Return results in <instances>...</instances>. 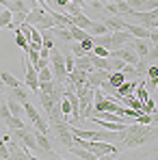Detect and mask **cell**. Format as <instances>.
<instances>
[{"label": "cell", "instance_id": "obj_33", "mask_svg": "<svg viewBox=\"0 0 158 160\" xmlns=\"http://www.w3.org/2000/svg\"><path fill=\"white\" fill-rule=\"evenodd\" d=\"M9 117H11V110H9V104H7V100H4V102L0 104V121L4 123Z\"/></svg>", "mask_w": 158, "mask_h": 160}, {"label": "cell", "instance_id": "obj_10", "mask_svg": "<svg viewBox=\"0 0 158 160\" xmlns=\"http://www.w3.org/2000/svg\"><path fill=\"white\" fill-rule=\"evenodd\" d=\"M4 95H7V98H13V100H18V102H22V104L28 102V93H26V89H24V84L4 89Z\"/></svg>", "mask_w": 158, "mask_h": 160}, {"label": "cell", "instance_id": "obj_8", "mask_svg": "<svg viewBox=\"0 0 158 160\" xmlns=\"http://www.w3.org/2000/svg\"><path fill=\"white\" fill-rule=\"evenodd\" d=\"M108 74H110V72H106V69H93V72H89V74H87V82H89V87L100 89L106 80H108Z\"/></svg>", "mask_w": 158, "mask_h": 160}, {"label": "cell", "instance_id": "obj_41", "mask_svg": "<svg viewBox=\"0 0 158 160\" xmlns=\"http://www.w3.org/2000/svg\"><path fill=\"white\" fill-rule=\"evenodd\" d=\"M4 100H7V98H4V87H2V84H0V104H2V102H4Z\"/></svg>", "mask_w": 158, "mask_h": 160}, {"label": "cell", "instance_id": "obj_20", "mask_svg": "<svg viewBox=\"0 0 158 160\" xmlns=\"http://www.w3.org/2000/svg\"><path fill=\"white\" fill-rule=\"evenodd\" d=\"M9 11H11V13H28V11H30V7H28L24 0H11Z\"/></svg>", "mask_w": 158, "mask_h": 160}, {"label": "cell", "instance_id": "obj_4", "mask_svg": "<svg viewBox=\"0 0 158 160\" xmlns=\"http://www.w3.org/2000/svg\"><path fill=\"white\" fill-rule=\"evenodd\" d=\"M24 112L28 115V119L33 121V126L39 130V132H43L46 136H48V132H50V123L41 117V112L35 108V104H30V102H24Z\"/></svg>", "mask_w": 158, "mask_h": 160}, {"label": "cell", "instance_id": "obj_13", "mask_svg": "<svg viewBox=\"0 0 158 160\" xmlns=\"http://www.w3.org/2000/svg\"><path fill=\"white\" fill-rule=\"evenodd\" d=\"M74 67H78V69H84L87 74L95 69V67H93V63H91V54H89V52L84 54V56H76V58H74Z\"/></svg>", "mask_w": 158, "mask_h": 160}, {"label": "cell", "instance_id": "obj_40", "mask_svg": "<svg viewBox=\"0 0 158 160\" xmlns=\"http://www.w3.org/2000/svg\"><path fill=\"white\" fill-rule=\"evenodd\" d=\"M52 2H54V7H61V9H65V7H67L72 0H52Z\"/></svg>", "mask_w": 158, "mask_h": 160}, {"label": "cell", "instance_id": "obj_45", "mask_svg": "<svg viewBox=\"0 0 158 160\" xmlns=\"http://www.w3.org/2000/svg\"><path fill=\"white\" fill-rule=\"evenodd\" d=\"M156 89H158V87H156Z\"/></svg>", "mask_w": 158, "mask_h": 160}, {"label": "cell", "instance_id": "obj_22", "mask_svg": "<svg viewBox=\"0 0 158 160\" xmlns=\"http://www.w3.org/2000/svg\"><path fill=\"white\" fill-rule=\"evenodd\" d=\"M134 89H136V82H128V80H126V82H121V84L115 89V91H117L115 95H128V93H134Z\"/></svg>", "mask_w": 158, "mask_h": 160}, {"label": "cell", "instance_id": "obj_32", "mask_svg": "<svg viewBox=\"0 0 158 160\" xmlns=\"http://www.w3.org/2000/svg\"><path fill=\"white\" fill-rule=\"evenodd\" d=\"M134 93L139 95V100H141V102H145V100L150 98V95H147L150 91H147V84H145V82H141V84H139V87L134 89Z\"/></svg>", "mask_w": 158, "mask_h": 160}, {"label": "cell", "instance_id": "obj_1", "mask_svg": "<svg viewBox=\"0 0 158 160\" xmlns=\"http://www.w3.org/2000/svg\"><path fill=\"white\" fill-rule=\"evenodd\" d=\"M158 138V123H128L121 130V141H117V149H136Z\"/></svg>", "mask_w": 158, "mask_h": 160}, {"label": "cell", "instance_id": "obj_28", "mask_svg": "<svg viewBox=\"0 0 158 160\" xmlns=\"http://www.w3.org/2000/svg\"><path fill=\"white\" fill-rule=\"evenodd\" d=\"M11 20H13V13H11L9 9L0 11V28H9L11 26Z\"/></svg>", "mask_w": 158, "mask_h": 160}, {"label": "cell", "instance_id": "obj_43", "mask_svg": "<svg viewBox=\"0 0 158 160\" xmlns=\"http://www.w3.org/2000/svg\"><path fill=\"white\" fill-rule=\"evenodd\" d=\"M152 156H154V158H158V152H154V154H152Z\"/></svg>", "mask_w": 158, "mask_h": 160}, {"label": "cell", "instance_id": "obj_6", "mask_svg": "<svg viewBox=\"0 0 158 160\" xmlns=\"http://www.w3.org/2000/svg\"><path fill=\"white\" fill-rule=\"evenodd\" d=\"M24 69H26V78H24V82H26V87L30 89V91H39V76H37V69L33 67V63L30 61H24Z\"/></svg>", "mask_w": 158, "mask_h": 160}, {"label": "cell", "instance_id": "obj_27", "mask_svg": "<svg viewBox=\"0 0 158 160\" xmlns=\"http://www.w3.org/2000/svg\"><path fill=\"white\" fill-rule=\"evenodd\" d=\"M104 32H110L104 22H93L91 28H89V35H104Z\"/></svg>", "mask_w": 158, "mask_h": 160}, {"label": "cell", "instance_id": "obj_38", "mask_svg": "<svg viewBox=\"0 0 158 160\" xmlns=\"http://www.w3.org/2000/svg\"><path fill=\"white\" fill-rule=\"evenodd\" d=\"M80 43H82V48H84L87 52H91V48H93V39H91V35H89L87 39H82Z\"/></svg>", "mask_w": 158, "mask_h": 160}, {"label": "cell", "instance_id": "obj_37", "mask_svg": "<svg viewBox=\"0 0 158 160\" xmlns=\"http://www.w3.org/2000/svg\"><path fill=\"white\" fill-rule=\"evenodd\" d=\"M48 65H50V61H48V58H39L37 63H33V67H35L37 72H39V69H43V67H48Z\"/></svg>", "mask_w": 158, "mask_h": 160}, {"label": "cell", "instance_id": "obj_42", "mask_svg": "<svg viewBox=\"0 0 158 160\" xmlns=\"http://www.w3.org/2000/svg\"><path fill=\"white\" fill-rule=\"evenodd\" d=\"M0 4H2L4 9H9V4H11V0H0Z\"/></svg>", "mask_w": 158, "mask_h": 160}, {"label": "cell", "instance_id": "obj_35", "mask_svg": "<svg viewBox=\"0 0 158 160\" xmlns=\"http://www.w3.org/2000/svg\"><path fill=\"white\" fill-rule=\"evenodd\" d=\"M126 2H128V7H130V9H136V7H139V11H143L147 0H126Z\"/></svg>", "mask_w": 158, "mask_h": 160}, {"label": "cell", "instance_id": "obj_39", "mask_svg": "<svg viewBox=\"0 0 158 160\" xmlns=\"http://www.w3.org/2000/svg\"><path fill=\"white\" fill-rule=\"evenodd\" d=\"M147 41H152L154 46H158V28H152V30H150V39H147Z\"/></svg>", "mask_w": 158, "mask_h": 160}, {"label": "cell", "instance_id": "obj_19", "mask_svg": "<svg viewBox=\"0 0 158 160\" xmlns=\"http://www.w3.org/2000/svg\"><path fill=\"white\" fill-rule=\"evenodd\" d=\"M67 28H69V35H72V39H74V41H82V39H87V37H89V32H87L84 28L76 26L74 22H72Z\"/></svg>", "mask_w": 158, "mask_h": 160}, {"label": "cell", "instance_id": "obj_29", "mask_svg": "<svg viewBox=\"0 0 158 160\" xmlns=\"http://www.w3.org/2000/svg\"><path fill=\"white\" fill-rule=\"evenodd\" d=\"M37 76H39V82L54 80V74H52V67H50V65H48V67H43V69H39V72H37Z\"/></svg>", "mask_w": 158, "mask_h": 160}, {"label": "cell", "instance_id": "obj_16", "mask_svg": "<svg viewBox=\"0 0 158 160\" xmlns=\"http://www.w3.org/2000/svg\"><path fill=\"white\" fill-rule=\"evenodd\" d=\"M91 63H93L95 69H106V72H110V58H108V56H95V54H91Z\"/></svg>", "mask_w": 158, "mask_h": 160}, {"label": "cell", "instance_id": "obj_5", "mask_svg": "<svg viewBox=\"0 0 158 160\" xmlns=\"http://www.w3.org/2000/svg\"><path fill=\"white\" fill-rule=\"evenodd\" d=\"M110 56H117V58H121V61H126V63H130V65H139V54L134 52V48L132 46H121V48H117V50H110Z\"/></svg>", "mask_w": 158, "mask_h": 160}, {"label": "cell", "instance_id": "obj_26", "mask_svg": "<svg viewBox=\"0 0 158 160\" xmlns=\"http://www.w3.org/2000/svg\"><path fill=\"white\" fill-rule=\"evenodd\" d=\"M65 9H67V15H78L82 13V0H72Z\"/></svg>", "mask_w": 158, "mask_h": 160}, {"label": "cell", "instance_id": "obj_21", "mask_svg": "<svg viewBox=\"0 0 158 160\" xmlns=\"http://www.w3.org/2000/svg\"><path fill=\"white\" fill-rule=\"evenodd\" d=\"M7 104H9L11 115H18V117L24 115V104H22V102H18V100H13V98H7Z\"/></svg>", "mask_w": 158, "mask_h": 160}, {"label": "cell", "instance_id": "obj_9", "mask_svg": "<svg viewBox=\"0 0 158 160\" xmlns=\"http://www.w3.org/2000/svg\"><path fill=\"white\" fill-rule=\"evenodd\" d=\"M110 37H113V50H117V48H121V46H126V43H130L132 37L130 32L126 30V28H121V30H115V32H110Z\"/></svg>", "mask_w": 158, "mask_h": 160}, {"label": "cell", "instance_id": "obj_14", "mask_svg": "<svg viewBox=\"0 0 158 160\" xmlns=\"http://www.w3.org/2000/svg\"><path fill=\"white\" fill-rule=\"evenodd\" d=\"M102 22L106 24V28H108L110 32H115V30H121V28H124V24H126V22L121 20V15H110V18H104Z\"/></svg>", "mask_w": 158, "mask_h": 160}, {"label": "cell", "instance_id": "obj_31", "mask_svg": "<svg viewBox=\"0 0 158 160\" xmlns=\"http://www.w3.org/2000/svg\"><path fill=\"white\" fill-rule=\"evenodd\" d=\"M61 112L69 119V115H72V104H69V100L65 98V91H63V98H61Z\"/></svg>", "mask_w": 158, "mask_h": 160}, {"label": "cell", "instance_id": "obj_15", "mask_svg": "<svg viewBox=\"0 0 158 160\" xmlns=\"http://www.w3.org/2000/svg\"><path fill=\"white\" fill-rule=\"evenodd\" d=\"M145 74H147V78H150L147 91H156V87H158V67L156 65H150V67L145 69Z\"/></svg>", "mask_w": 158, "mask_h": 160}, {"label": "cell", "instance_id": "obj_34", "mask_svg": "<svg viewBox=\"0 0 158 160\" xmlns=\"http://www.w3.org/2000/svg\"><path fill=\"white\" fill-rule=\"evenodd\" d=\"M91 54H95V56H110V50L104 48V46H93L91 48Z\"/></svg>", "mask_w": 158, "mask_h": 160}, {"label": "cell", "instance_id": "obj_17", "mask_svg": "<svg viewBox=\"0 0 158 160\" xmlns=\"http://www.w3.org/2000/svg\"><path fill=\"white\" fill-rule=\"evenodd\" d=\"M106 82H108V87L117 89L121 82H126V74H124V72H117V69H113V72L108 74V80H106Z\"/></svg>", "mask_w": 158, "mask_h": 160}, {"label": "cell", "instance_id": "obj_3", "mask_svg": "<svg viewBox=\"0 0 158 160\" xmlns=\"http://www.w3.org/2000/svg\"><path fill=\"white\" fill-rule=\"evenodd\" d=\"M13 136H15L18 141H22V145H26L28 149L33 152L35 158H37L39 154H46V152L39 149V145H37V141H35V130H28L26 126H24V128H20V130H13Z\"/></svg>", "mask_w": 158, "mask_h": 160}, {"label": "cell", "instance_id": "obj_2", "mask_svg": "<svg viewBox=\"0 0 158 160\" xmlns=\"http://www.w3.org/2000/svg\"><path fill=\"white\" fill-rule=\"evenodd\" d=\"M50 63H52V74L56 82H65L67 78V67H65V54L59 48H50Z\"/></svg>", "mask_w": 158, "mask_h": 160}, {"label": "cell", "instance_id": "obj_25", "mask_svg": "<svg viewBox=\"0 0 158 160\" xmlns=\"http://www.w3.org/2000/svg\"><path fill=\"white\" fill-rule=\"evenodd\" d=\"M4 123L9 126V130H11V132H13V130H20V128H24V121H22L18 115H11V117H9Z\"/></svg>", "mask_w": 158, "mask_h": 160}, {"label": "cell", "instance_id": "obj_11", "mask_svg": "<svg viewBox=\"0 0 158 160\" xmlns=\"http://www.w3.org/2000/svg\"><path fill=\"white\" fill-rule=\"evenodd\" d=\"M69 149V154L72 156H76V158H82V160H100L91 149H87V147H82V145H69L67 147Z\"/></svg>", "mask_w": 158, "mask_h": 160}, {"label": "cell", "instance_id": "obj_12", "mask_svg": "<svg viewBox=\"0 0 158 160\" xmlns=\"http://www.w3.org/2000/svg\"><path fill=\"white\" fill-rule=\"evenodd\" d=\"M124 28L134 39H150V28H145L143 24H124Z\"/></svg>", "mask_w": 158, "mask_h": 160}, {"label": "cell", "instance_id": "obj_18", "mask_svg": "<svg viewBox=\"0 0 158 160\" xmlns=\"http://www.w3.org/2000/svg\"><path fill=\"white\" fill-rule=\"evenodd\" d=\"M72 22H74L76 26L84 28L87 32H89V28H91V24H93V20H91V18H87L84 13H78V15H72Z\"/></svg>", "mask_w": 158, "mask_h": 160}, {"label": "cell", "instance_id": "obj_7", "mask_svg": "<svg viewBox=\"0 0 158 160\" xmlns=\"http://www.w3.org/2000/svg\"><path fill=\"white\" fill-rule=\"evenodd\" d=\"M91 115H93V89H89L80 98V117H82V121H87Z\"/></svg>", "mask_w": 158, "mask_h": 160}, {"label": "cell", "instance_id": "obj_23", "mask_svg": "<svg viewBox=\"0 0 158 160\" xmlns=\"http://www.w3.org/2000/svg\"><path fill=\"white\" fill-rule=\"evenodd\" d=\"M13 32H15V43H18L22 50H26V52H28V48H30V43H28V37L24 35V32H22V30H20V28H15Z\"/></svg>", "mask_w": 158, "mask_h": 160}, {"label": "cell", "instance_id": "obj_44", "mask_svg": "<svg viewBox=\"0 0 158 160\" xmlns=\"http://www.w3.org/2000/svg\"><path fill=\"white\" fill-rule=\"evenodd\" d=\"M156 104H158V98H156Z\"/></svg>", "mask_w": 158, "mask_h": 160}, {"label": "cell", "instance_id": "obj_36", "mask_svg": "<svg viewBox=\"0 0 158 160\" xmlns=\"http://www.w3.org/2000/svg\"><path fill=\"white\" fill-rule=\"evenodd\" d=\"M0 158H11V154H9V145H7L4 141H0Z\"/></svg>", "mask_w": 158, "mask_h": 160}, {"label": "cell", "instance_id": "obj_30", "mask_svg": "<svg viewBox=\"0 0 158 160\" xmlns=\"http://www.w3.org/2000/svg\"><path fill=\"white\" fill-rule=\"evenodd\" d=\"M69 52L74 54V56H84L87 50L82 48V43H80V41H69Z\"/></svg>", "mask_w": 158, "mask_h": 160}, {"label": "cell", "instance_id": "obj_24", "mask_svg": "<svg viewBox=\"0 0 158 160\" xmlns=\"http://www.w3.org/2000/svg\"><path fill=\"white\" fill-rule=\"evenodd\" d=\"M0 82H4L7 87H18L22 82H18V78L11 74V72H0Z\"/></svg>", "mask_w": 158, "mask_h": 160}]
</instances>
